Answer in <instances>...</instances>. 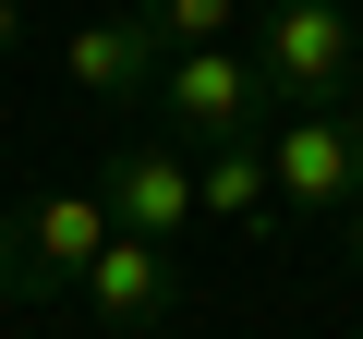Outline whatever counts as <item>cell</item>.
Returning a JSON list of instances; mask_svg holds the SVG:
<instances>
[{"mask_svg": "<svg viewBox=\"0 0 363 339\" xmlns=\"http://www.w3.org/2000/svg\"><path fill=\"white\" fill-rule=\"evenodd\" d=\"M109 230H121V218H109L97 182H49V194H25V206H0V303H73Z\"/></svg>", "mask_w": 363, "mask_h": 339, "instance_id": "1", "label": "cell"}, {"mask_svg": "<svg viewBox=\"0 0 363 339\" xmlns=\"http://www.w3.org/2000/svg\"><path fill=\"white\" fill-rule=\"evenodd\" d=\"M145 109H157V133H169V145H194V157L255 145V133L279 121V97H267V73H255V49H242V37H218V49H169Z\"/></svg>", "mask_w": 363, "mask_h": 339, "instance_id": "2", "label": "cell"}, {"mask_svg": "<svg viewBox=\"0 0 363 339\" xmlns=\"http://www.w3.org/2000/svg\"><path fill=\"white\" fill-rule=\"evenodd\" d=\"M242 49H255V73H267L279 109H339V97H363L351 0H267V13H242Z\"/></svg>", "mask_w": 363, "mask_h": 339, "instance_id": "3", "label": "cell"}, {"mask_svg": "<svg viewBox=\"0 0 363 339\" xmlns=\"http://www.w3.org/2000/svg\"><path fill=\"white\" fill-rule=\"evenodd\" d=\"M267 170H279L291 230H351V206H363V97H339V109H279V121H267Z\"/></svg>", "mask_w": 363, "mask_h": 339, "instance_id": "4", "label": "cell"}, {"mask_svg": "<svg viewBox=\"0 0 363 339\" xmlns=\"http://www.w3.org/2000/svg\"><path fill=\"white\" fill-rule=\"evenodd\" d=\"M73 303H85L109 339H145V327H169V303H182V255H169V243H145V230H109Z\"/></svg>", "mask_w": 363, "mask_h": 339, "instance_id": "5", "label": "cell"}, {"mask_svg": "<svg viewBox=\"0 0 363 339\" xmlns=\"http://www.w3.org/2000/svg\"><path fill=\"white\" fill-rule=\"evenodd\" d=\"M97 194H109V218L121 230H145V243H182L206 206H194V145H169V133H133L109 170H97Z\"/></svg>", "mask_w": 363, "mask_h": 339, "instance_id": "6", "label": "cell"}, {"mask_svg": "<svg viewBox=\"0 0 363 339\" xmlns=\"http://www.w3.org/2000/svg\"><path fill=\"white\" fill-rule=\"evenodd\" d=\"M157 61H169V49L145 37V13H133V0L61 37V73H73L85 97H109V109H145V97H157Z\"/></svg>", "mask_w": 363, "mask_h": 339, "instance_id": "7", "label": "cell"}, {"mask_svg": "<svg viewBox=\"0 0 363 339\" xmlns=\"http://www.w3.org/2000/svg\"><path fill=\"white\" fill-rule=\"evenodd\" d=\"M194 206H206L218 230H242V243H279V230H291V206H279V170H267V133H255V145H218V157H194Z\"/></svg>", "mask_w": 363, "mask_h": 339, "instance_id": "8", "label": "cell"}, {"mask_svg": "<svg viewBox=\"0 0 363 339\" xmlns=\"http://www.w3.org/2000/svg\"><path fill=\"white\" fill-rule=\"evenodd\" d=\"M133 13H145L157 49H218V37H242V0H133Z\"/></svg>", "mask_w": 363, "mask_h": 339, "instance_id": "9", "label": "cell"}, {"mask_svg": "<svg viewBox=\"0 0 363 339\" xmlns=\"http://www.w3.org/2000/svg\"><path fill=\"white\" fill-rule=\"evenodd\" d=\"M13 37H25V0H0V49H13Z\"/></svg>", "mask_w": 363, "mask_h": 339, "instance_id": "10", "label": "cell"}, {"mask_svg": "<svg viewBox=\"0 0 363 339\" xmlns=\"http://www.w3.org/2000/svg\"><path fill=\"white\" fill-rule=\"evenodd\" d=\"M351 291H363V206H351Z\"/></svg>", "mask_w": 363, "mask_h": 339, "instance_id": "11", "label": "cell"}, {"mask_svg": "<svg viewBox=\"0 0 363 339\" xmlns=\"http://www.w3.org/2000/svg\"><path fill=\"white\" fill-rule=\"evenodd\" d=\"M351 37H363V0H351Z\"/></svg>", "mask_w": 363, "mask_h": 339, "instance_id": "12", "label": "cell"}]
</instances>
